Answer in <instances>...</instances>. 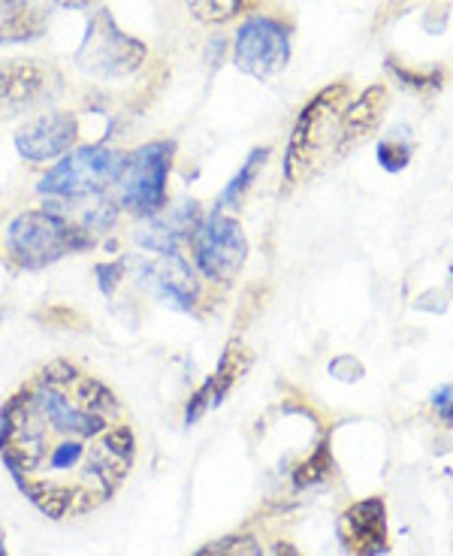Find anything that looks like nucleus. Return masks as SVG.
Segmentation results:
<instances>
[{
  "mask_svg": "<svg viewBox=\"0 0 453 556\" xmlns=\"http://www.w3.org/2000/svg\"><path fill=\"white\" fill-rule=\"evenodd\" d=\"M246 366H248L246 348L239 345V342H230L227 351L221 354V363H218V369H215V376L209 378L206 384L191 396L188 412H185V420L193 424V420H200V417L206 415L212 405L224 403V396L230 393V388L236 384V378L246 372Z\"/></svg>",
  "mask_w": 453,
  "mask_h": 556,
  "instance_id": "obj_14",
  "label": "nucleus"
},
{
  "mask_svg": "<svg viewBox=\"0 0 453 556\" xmlns=\"http://www.w3.org/2000/svg\"><path fill=\"white\" fill-rule=\"evenodd\" d=\"M97 276H100V288H103V293H112V288L122 281L124 264L122 261H115V264H100L97 266Z\"/></svg>",
  "mask_w": 453,
  "mask_h": 556,
  "instance_id": "obj_25",
  "label": "nucleus"
},
{
  "mask_svg": "<svg viewBox=\"0 0 453 556\" xmlns=\"http://www.w3.org/2000/svg\"><path fill=\"white\" fill-rule=\"evenodd\" d=\"M273 556H302V554H300V551H297V547H293V544L278 542V544H275Z\"/></svg>",
  "mask_w": 453,
  "mask_h": 556,
  "instance_id": "obj_27",
  "label": "nucleus"
},
{
  "mask_svg": "<svg viewBox=\"0 0 453 556\" xmlns=\"http://www.w3.org/2000/svg\"><path fill=\"white\" fill-rule=\"evenodd\" d=\"M191 251L197 273L212 285H230L248 257V239L236 218H230L224 208H215L200 218L191 237Z\"/></svg>",
  "mask_w": 453,
  "mask_h": 556,
  "instance_id": "obj_6",
  "label": "nucleus"
},
{
  "mask_svg": "<svg viewBox=\"0 0 453 556\" xmlns=\"http://www.w3.org/2000/svg\"><path fill=\"white\" fill-rule=\"evenodd\" d=\"M412 161V146L405 139L387 137L381 146H378V164L387 169V173H402Z\"/></svg>",
  "mask_w": 453,
  "mask_h": 556,
  "instance_id": "obj_21",
  "label": "nucleus"
},
{
  "mask_svg": "<svg viewBox=\"0 0 453 556\" xmlns=\"http://www.w3.org/2000/svg\"><path fill=\"white\" fill-rule=\"evenodd\" d=\"M197 556H263V551L254 539H248V535H234V539L209 544L206 551H200Z\"/></svg>",
  "mask_w": 453,
  "mask_h": 556,
  "instance_id": "obj_22",
  "label": "nucleus"
},
{
  "mask_svg": "<svg viewBox=\"0 0 453 556\" xmlns=\"http://www.w3.org/2000/svg\"><path fill=\"white\" fill-rule=\"evenodd\" d=\"M52 88V73L37 61H10L0 64V115H18V112L37 106Z\"/></svg>",
  "mask_w": 453,
  "mask_h": 556,
  "instance_id": "obj_12",
  "label": "nucleus"
},
{
  "mask_svg": "<svg viewBox=\"0 0 453 556\" xmlns=\"http://www.w3.org/2000/svg\"><path fill=\"white\" fill-rule=\"evenodd\" d=\"M251 0H185V7L191 10L200 22L218 25V22H230L236 15L248 10Z\"/></svg>",
  "mask_w": 453,
  "mask_h": 556,
  "instance_id": "obj_19",
  "label": "nucleus"
},
{
  "mask_svg": "<svg viewBox=\"0 0 453 556\" xmlns=\"http://www.w3.org/2000/svg\"><path fill=\"white\" fill-rule=\"evenodd\" d=\"M200 203H181L173 212H161L154 218H146L139 227L137 242L151 254H179L185 242H191L193 230L200 224Z\"/></svg>",
  "mask_w": 453,
  "mask_h": 556,
  "instance_id": "obj_13",
  "label": "nucleus"
},
{
  "mask_svg": "<svg viewBox=\"0 0 453 556\" xmlns=\"http://www.w3.org/2000/svg\"><path fill=\"white\" fill-rule=\"evenodd\" d=\"M387 103H390L387 85H369L363 91V98L354 100L351 106H344L342 130H339V154L348 152L351 146H357L360 139H366L375 127L381 125Z\"/></svg>",
  "mask_w": 453,
  "mask_h": 556,
  "instance_id": "obj_15",
  "label": "nucleus"
},
{
  "mask_svg": "<svg viewBox=\"0 0 453 556\" xmlns=\"http://www.w3.org/2000/svg\"><path fill=\"white\" fill-rule=\"evenodd\" d=\"M339 542L351 556H385L390 551L385 500L372 496L348 505L339 517Z\"/></svg>",
  "mask_w": 453,
  "mask_h": 556,
  "instance_id": "obj_9",
  "label": "nucleus"
},
{
  "mask_svg": "<svg viewBox=\"0 0 453 556\" xmlns=\"http://www.w3.org/2000/svg\"><path fill=\"white\" fill-rule=\"evenodd\" d=\"M146 55H149L146 42L124 34L106 10H97L83 46L76 52V61L85 73H91L97 79H124L142 67Z\"/></svg>",
  "mask_w": 453,
  "mask_h": 556,
  "instance_id": "obj_7",
  "label": "nucleus"
},
{
  "mask_svg": "<svg viewBox=\"0 0 453 556\" xmlns=\"http://www.w3.org/2000/svg\"><path fill=\"white\" fill-rule=\"evenodd\" d=\"M266 157H269V149H254V152L248 154L242 169H239V173L234 176V181L224 188L218 208H236L239 203H242V197H246L248 188H251V185H254V179L261 176V167L266 164Z\"/></svg>",
  "mask_w": 453,
  "mask_h": 556,
  "instance_id": "obj_17",
  "label": "nucleus"
},
{
  "mask_svg": "<svg viewBox=\"0 0 453 556\" xmlns=\"http://www.w3.org/2000/svg\"><path fill=\"white\" fill-rule=\"evenodd\" d=\"M290 30L273 15H251L236 30L234 61L236 67L254 79H273L290 61Z\"/></svg>",
  "mask_w": 453,
  "mask_h": 556,
  "instance_id": "obj_8",
  "label": "nucleus"
},
{
  "mask_svg": "<svg viewBox=\"0 0 453 556\" xmlns=\"http://www.w3.org/2000/svg\"><path fill=\"white\" fill-rule=\"evenodd\" d=\"M49 13L40 0H3L0 3V42H30L42 37Z\"/></svg>",
  "mask_w": 453,
  "mask_h": 556,
  "instance_id": "obj_16",
  "label": "nucleus"
},
{
  "mask_svg": "<svg viewBox=\"0 0 453 556\" xmlns=\"http://www.w3.org/2000/svg\"><path fill=\"white\" fill-rule=\"evenodd\" d=\"M79 125L73 112H46L15 134V149L30 164H49L73 152Z\"/></svg>",
  "mask_w": 453,
  "mask_h": 556,
  "instance_id": "obj_10",
  "label": "nucleus"
},
{
  "mask_svg": "<svg viewBox=\"0 0 453 556\" xmlns=\"http://www.w3.org/2000/svg\"><path fill=\"white\" fill-rule=\"evenodd\" d=\"M124 164H127V154L112 152L106 146L73 149L42 176L40 194L49 200H64V203L106 197V191L122 179Z\"/></svg>",
  "mask_w": 453,
  "mask_h": 556,
  "instance_id": "obj_4",
  "label": "nucleus"
},
{
  "mask_svg": "<svg viewBox=\"0 0 453 556\" xmlns=\"http://www.w3.org/2000/svg\"><path fill=\"white\" fill-rule=\"evenodd\" d=\"M118 215H122V206H118V200H110V197H97V203L88 212H85L79 224H83V230H88L91 237L100 239L103 233H110L112 227L118 224Z\"/></svg>",
  "mask_w": 453,
  "mask_h": 556,
  "instance_id": "obj_18",
  "label": "nucleus"
},
{
  "mask_svg": "<svg viewBox=\"0 0 453 556\" xmlns=\"http://www.w3.org/2000/svg\"><path fill=\"white\" fill-rule=\"evenodd\" d=\"M390 67L402 83L414 85V88H439V73H408V70L397 67V64H390Z\"/></svg>",
  "mask_w": 453,
  "mask_h": 556,
  "instance_id": "obj_24",
  "label": "nucleus"
},
{
  "mask_svg": "<svg viewBox=\"0 0 453 556\" xmlns=\"http://www.w3.org/2000/svg\"><path fill=\"white\" fill-rule=\"evenodd\" d=\"M173 152H176L173 142L158 139L134 154H127L122 179L115 181L118 206L124 212H130L137 218H154L164 212L169 203L166 181H169V169H173Z\"/></svg>",
  "mask_w": 453,
  "mask_h": 556,
  "instance_id": "obj_5",
  "label": "nucleus"
},
{
  "mask_svg": "<svg viewBox=\"0 0 453 556\" xmlns=\"http://www.w3.org/2000/svg\"><path fill=\"white\" fill-rule=\"evenodd\" d=\"M0 457L42 515L67 520L115 496L134 469L137 439L100 378L52 361L0 408Z\"/></svg>",
  "mask_w": 453,
  "mask_h": 556,
  "instance_id": "obj_1",
  "label": "nucleus"
},
{
  "mask_svg": "<svg viewBox=\"0 0 453 556\" xmlns=\"http://www.w3.org/2000/svg\"><path fill=\"white\" fill-rule=\"evenodd\" d=\"M7 254L22 269H42L67 254H83L97 245V239L83 230V224L70 222L67 212L49 200L42 208H28L7 227Z\"/></svg>",
  "mask_w": 453,
  "mask_h": 556,
  "instance_id": "obj_2",
  "label": "nucleus"
},
{
  "mask_svg": "<svg viewBox=\"0 0 453 556\" xmlns=\"http://www.w3.org/2000/svg\"><path fill=\"white\" fill-rule=\"evenodd\" d=\"M52 3H58V7H67V10H91V7H97L100 0H52Z\"/></svg>",
  "mask_w": 453,
  "mask_h": 556,
  "instance_id": "obj_26",
  "label": "nucleus"
},
{
  "mask_svg": "<svg viewBox=\"0 0 453 556\" xmlns=\"http://www.w3.org/2000/svg\"><path fill=\"white\" fill-rule=\"evenodd\" d=\"M432 408H436L441 420L451 427L453 424V384H441V388L432 393Z\"/></svg>",
  "mask_w": 453,
  "mask_h": 556,
  "instance_id": "obj_23",
  "label": "nucleus"
},
{
  "mask_svg": "<svg viewBox=\"0 0 453 556\" xmlns=\"http://www.w3.org/2000/svg\"><path fill=\"white\" fill-rule=\"evenodd\" d=\"M330 472H332L330 447L320 445L317 447V454H312L309 463H302L300 469H297L293 481H297V486H309V484H317V481H324Z\"/></svg>",
  "mask_w": 453,
  "mask_h": 556,
  "instance_id": "obj_20",
  "label": "nucleus"
},
{
  "mask_svg": "<svg viewBox=\"0 0 453 556\" xmlns=\"http://www.w3.org/2000/svg\"><path fill=\"white\" fill-rule=\"evenodd\" d=\"M348 106V83L327 85L317 98L302 106L285 152V181H305L327 154H339V130Z\"/></svg>",
  "mask_w": 453,
  "mask_h": 556,
  "instance_id": "obj_3",
  "label": "nucleus"
},
{
  "mask_svg": "<svg viewBox=\"0 0 453 556\" xmlns=\"http://www.w3.org/2000/svg\"><path fill=\"white\" fill-rule=\"evenodd\" d=\"M139 278L154 296L181 312H193L200 300V281L193 266L181 254H158L151 261H137Z\"/></svg>",
  "mask_w": 453,
  "mask_h": 556,
  "instance_id": "obj_11",
  "label": "nucleus"
}]
</instances>
